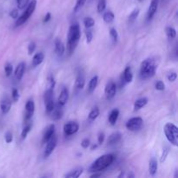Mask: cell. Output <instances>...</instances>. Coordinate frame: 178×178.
<instances>
[{
    "label": "cell",
    "mask_w": 178,
    "mask_h": 178,
    "mask_svg": "<svg viewBox=\"0 0 178 178\" xmlns=\"http://www.w3.org/2000/svg\"><path fill=\"white\" fill-rule=\"evenodd\" d=\"M80 37H81L80 26L78 23L73 24L69 29L68 37H67V50L69 52V55H71L74 52L75 49L79 42Z\"/></svg>",
    "instance_id": "6da1fadb"
},
{
    "label": "cell",
    "mask_w": 178,
    "mask_h": 178,
    "mask_svg": "<svg viewBox=\"0 0 178 178\" xmlns=\"http://www.w3.org/2000/svg\"><path fill=\"white\" fill-rule=\"evenodd\" d=\"M115 157L111 154H107L98 157L89 168V172H101L109 166H111L114 162Z\"/></svg>",
    "instance_id": "7a4b0ae2"
},
{
    "label": "cell",
    "mask_w": 178,
    "mask_h": 178,
    "mask_svg": "<svg viewBox=\"0 0 178 178\" xmlns=\"http://www.w3.org/2000/svg\"><path fill=\"white\" fill-rule=\"evenodd\" d=\"M157 65L156 61L152 58H147L143 60L140 68V77L142 79H147L155 76Z\"/></svg>",
    "instance_id": "3957f363"
},
{
    "label": "cell",
    "mask_w": 178,
    "mask_h": 178,
    "mask_svg": "<svg viewBox=\"0 0 178 178\" xmlns=\"http://www.w3.org/2000/svg\"><path fill=\"white\" fill-rule=\"evenodd\" d=\"M164 134L167 140L174 146H178V128L171 122H167L164 125Z\"/></svg>",
    "instance_id": "277c9868"
},
{
    "label": "cell",
    "mask_w": 178,
    "mask_h": 178,
    "mask_svg": "<svg viewBox=\"0 0 178 178\" xmlns=\"http://www.w3.org/2000/svg\"><path fill=\"white\" fill-rule=\"evenodd\" d=\"M36 6H37V0H32L30 4H27V7H26L24 12L16 20V26H21L30 19V17L32 15V13L36 9Z\"/></svg>",
    "instance_id": "5b68a950"
},
{
    "label": "cell",
    "mask_w": 178,
    "mask_h": 178,
    "mask_svg": "<svg viewBox=\"0 0 178 178\" xmlns=\"http://www.w3.org/2000/svg\"><path fill=\"white\" fill-rule=\"evenodd\" d=\"M54 89L48 88L45 93V104L46 112L50 114L53 111L55 107V103H54Z\"/></svg>",
    "instance_id": "8992f818"
},
{
    "label": "cell",
    "mask_w": 178,
    "mask_h": 178,
    "mask_svg": "<svg viewBox=\"0 0 178 178\" xmlns=\"http://www.w3.org/2000/svg\"><path fill=\"white\" fill-rule=\"evenodd\" d=\"M143 119L141 117H132L126 122V128L130 131H137L143 126Z\"/></svg>",
    "instance_id": "52a82bcc"
},
{
    "label": "cell",
    "mask_w": 178,
    "mask_h": 178,
    "mask_svg": "<svg viewBox=\"0 0 178 178\" xmlns=\"http://www.w3.org/2000/svg\"><path fill=\"white\" fill-rule=\"evenodd\" d=\"M46 147H45V153L44 156L45 157H48L51 155V153L53 152V150L56 148L57 143V138L56 137V135L54 134L51 138L49 139L48 141L46 142Z\"/></svg>",
    "instance_id": "ba28073f"
},
{
    "label": "cell",
    "mask_w": 178,
    "mask_h": 178,
    "mask_svg": "<svg viewBox=\"0 0 178 178\" xmlns=\"http://www.w3.org/2000/svg\"><path fill=\"white\" fill-rule=\"evenodd\" d=\"M79 130V125L76 122H69L64 124L63 126V133L66 137H70L74 135Z\"/></svg>",
    "instance_id": "9c48e42d"
},
{
    "label": "cell",
    "mask_w": 178,
    "mask_h": 178,
    "mask_svg": "<svg viewBox=\"0 0 178 178\" xmlns=\"http://www.w3.org/2000/svg\"><path fill=\"white\" fill-rule=\"evenodd\" d=\"M35 111V103L32 99H29L25 104V114H24V122H29Z\"/></svg>",
    "instance_id": "30bf717a"
},
{
    "label": "cell",
    "mask_w": 178,
    "mask_h": 178,
    "mask_svg": "<svg viewBox=\"0 0 178 178\" xmlns=\"http://www.w3.org/2000/svg\"><path fill=\"white\" fill-rule=\"evenodd\" d=\"M105 97L107 99H112L116 96V84L113 81H110L105 86L104 89Z\"/></svg>",
    "instance_id": "8fae6325"
},
{
    "label": "cell",
    "mask_w": 178,
    "mask_h": 178,
    "mask_svg": "<svg viewBox=\"0 0 178 178\" xmlns=\"http://www.w3.org/2000/svg\"><path fill=\"white\" fill-rule=\"evenodd\" d=\"M158 4H159V0H151L150 4L148 6V19L150 20L153 19V17L156 14V11H157V8H158Z\"/></svg>",
    "instance_id": "7c38bea8"
},
{
    "label": "cell",
    "mask_w": 178,
    "mask_h": 178,
    "mask_svg": "<svg viewBox=\"0 0 178 178\" xmlns=\"http://www.w3.org/2000/svg\"><path fill=\"white\" fill-rule=\"evenodd\" d=\"M50 114L51 116V118L53 119V120H55V121L61 119L63 114V110H62V106H60L58 104H57V105H55L53 111H52Z\"/></svg>",
    "instance_id": "4fadbf2b"
},
{
    "label": "cell",
    "mask_w": 178,
    "mask_h": 178,
    "mask_svg": "<svg viewBox=\"0 0 178 178\" xmlns=\"http://www.w3.org/2000/svg\"><path fill=\"white\" fill-rule=\"evenodd\" d=\"M11 107V100H10V98L7 97H4V98L2 99V101H1V103H0V109H1L2 112H3L4 114H7L8 112L10 111Z\"/></svg>",
    "instance_id": "5bb4252c"
},
{
    "label": "cell",
    "mask_w": 178,
    "mask_h": 178,
    "mask_svg": "<svg viewBox=\"0 0 178 178\" xmlns=\"http://www.w3.org/2000/svg\"><path fill=\"white\" fill-rule=\"evenodd\" d=\"M69 99V90L67 88H63L62 91L60 93L59 97H58V101L57 104H59L60 106H64L66 104L67 101Z\"/></svg>",
    "instance_id": "9a60e30c"
},
{
    "label": "cell",
    "mask_w": 178,
    "mask_h": 178,
    "mask_svg": "<svg viewBox=\"0 0 178 178\" xmlns=\"http://www.w3.org/2000/svg\"><path fill=\"white\" fill-rule=\"evenodd\" d=\"M122 139V134L120 132H115V133L111 134L107 140L108 145H114L118 143Z\"/></svg>",
    "instance_id": "2e32d148"
},
{
    "label": "cell",
    "mask_w": 178,
    "mask_h": 178,
    "mask_svg": "<svg viewBox=\"0 0 178 178\" xmlns=\"http://www.w3.org/2000/svg\"><path fill=\"white\" fill-rule=\"evenodd\" d=\"M24 71H25V63L22 62L17 66L15 70V78L18 79V81H20L22 79Z\"/></svg>",
    "instance_id": "e0dca14e"
},
{
    "label": "cell",
    "mask_w": 178,
    "mask_h": 178,
    "mask_svg": "<svg viewBox=\"0 0 178 178\" xmlns=\"http://www.w3.org/2000/svg\"><path fill=\"white\" fill-rule=\"evenodd\" d=\"M55 51L60 57L63 56L64 54V51H65V46L59 38H57L55 40Z\"/></svg>",
    "instance_id": "ac0fdd59"
},
{
    "label": "cell",
    "mask_w": 178,
    "mask_h": 178,
    "mask_svg": "<svg viewBox=\"0 0 178 178\" xmlns=\"http://www.w3.org/2000/svg\"><path fill=\"white\" fill-rule=\"evenodd\" d=\"M54 134H55V125H54V124H51V125L46 129L45 134H44V137H43V143H45L50 138H51Z\"/></svg>",
    "instance_id": "d6986e66"
},
{
    "label": "cell",
    "mask_w": 178,
    "mask_h": 178,
    "mask_svg": "<svg viewBox=\"0 0 178 178\" xmlns=\"http://www.w3.org/2000/svg\"><path fill=\"white\" fill-rule=\"evenodd\" d=\"M121 76H122L123 80L125 81L126 84L131 83L132 80H133V74H132V71H131V68L130 66H127L125 68V70L123 71Z\"/></svg>",
    "instance_id": "ffe728a7"
},
{
    "label": "cell",
    "mask_w": 178,
    "mask_h": 178,
    "mask_svg": "<svg viewBox=\"0 0 178 178\" xmlns=\"http://www.w3.org/2000/svg\"><path fill=\"white\" fill-rule=\"evenodd\" d=\"M45 59V55L43 52H37L34 55L33 58H32V63H31V65L32 67H37L38 66L39 64L43 63V61Z\"/></svg>",
    "instance_id": "44dd1931"
},
{
    "label": "cell",
    "mask_w": 178,
    "mask_h": 178,
    "mask_svg": "<svg viewBox=\"0 0 178 178\" xmlns=\"http://www.w3.org/2000/svg\"><path fill=\"white\" fill-rule=\"evenodd\" d=\"M148 104V98L146 97H142V98H139L138 100L135 102L134 104V111H139L140 109L143 108Z\"/></svg>",
    "instance_id": "7402d4cb"
},
{
    "label": "cell",
    "mask_w": 178,
    "mask_h": 178,
    "mask_svg": "<svg viewBox=\"0 0 178 178\" xmlns=\"http://www.w3.org/2000/svg\"><path fill=\"white\" fill-rule=\"evenodd\" d=\"M157 168H158V165H157V161H156L155 158H151L149 163H148V172H149V175H155L157 171Z\"/></svg>",
    "instance_id": "603a6c76"
},
{
    "label": "cell",
    "mask_w": 178,
    "mask_h": 178,
    "mask_svg": "<svg viewBox=\"0 0 178 178\" xmlns=\"http://www.w3.org/2000/svg\"><path fill=\"white\" fill-rule=\"evenodd\" d=\"M119 116V111L117 109H114L113 111H111V114L109 116V122L111 125H115L116 122L117 121Z\"/></svg>",
    "instance_id": "cb8c5ba5"
},
{
    "label": "cell",
    "mask_w": 178,
    "mask_h": 178,
    "mask_svg": "<svg viewBox=\"0 0 178 178\" xmlns=\"http://www.w3.org/2000/svg\"><path fill=\"white\" fill-rule=\"evenodd\" d=\"M97 84H98V77H97V76H95V77H93V78L90 79V81H89V87H88V92H89V94L94 92V90L97 88Z\"/></svg>",
    "instance_id": "d4e9b609"
},
{
    "label": "cell",
    "mask_w": 178,
    "mask_h": 178,
    "mask_svg": "<svg viewBox=\"0 0 178 178\" xmlns=\"http://www.w3.org/2000/svg\"><path fill=\"white\" fill-rule=\"evenodd\" d=\"M84 171V169L83 168H78L74 170H71V172H69L68 174H66L64 175V177L67 178H78L83 173Z\"/></svg>",
    "instance_id": "484cf974"
},
{
    "label": "cell",
    "mask_w": 178,
    "mask_h": 178,
    "mask_svg": "<svg viewBox=\"0 0 178 178\" xmlns=\"http://www.w3.org/2000/svg\"><path fill=\"white\" fill-rule=\"evenodd\" d=\"M84 85H85V78L84 77V75L79 74L76 79V86L78 89H82L84 88Z\"/></svg>",
    "instance_id": "4316f807"
},
{
    "label": "cell",
    "mask_w": 178,
    "mask_h": 178,
    "mask_svg": "<svg viewBox=\"0 0 178 178\" xmlns=\"http://www.w3.org/2000/svg\"><path fill=\"white\" fill-rule=\"evenodd\" d=\"M103 19H104V21L105 23L111 24V22H113V20L115 19V16H114V13H113L112 11H106V12L104 13Z\"/></svg>",
    "instance_id": "83f0119b"
},
{
    "label": "cell",
    "mask_w": 178,
    "mask_h": 178,
    "mask_svg": "<svg viewBox=\"0 0 178 178\" xmlns=\"http://www.w3.org/2000/svg\"><path fill=\"white\" fill-rule=\"evenodd\" d=\"M31 122H26L25 123V126L24 127V129H23L22 130V133H21V138H22V139L24 140V139H25L26 137H27V135L29 134V132L30 131V130H31Z\"/></svg>",
    "instance_id": "f1b7e54d"
},
{
    "label": "cell",
    "mask_w": 178,
    "mask_h": 178,
    "mask_svg": "<svg viewBox=\"0 0 178 178\" xmlns=\"http://www.w3.org/2000/svg\"><path fill=\"white\" fill-rule=\"evenodd\" d=\"M99 113H100V111H99V109H98V107H94L91 110V111L89 112V120H91V121H94L95 119L97 118V116H99Z\"/></svg>",
    "instance_id": "f546056e"
},
{
    "label": "cell",
    "mask_w": 178,
    "mask_h": 178,
    "mask_svg": "<svg viewBox=\"0 0 178 178\" xmlns=\"http://www.w3.org/2000/svg\"><path fill=\"white\" fill-rule=\"evenodd\" d=\"M166 35L169 39H174L176 37V30H175L173 27H167L166 28Z\"/></svg>",
    "instance_id": "4dcf8cb0"
},
{
    "label": "cell",
    "mask_w": 178,
    "mask_h": 178,
    "mask_svg": "<svg viewBox=\"0 0 178 178\" xmlns=\"http://www.w3.org/2000/svg\"><path fill=\"white\" fill-rule=\"evenodd\" d=\"M84 24L85 26L86 29H90L95 24V21H94V19L92 18L88 17V18H85L84 20Z\"/></svg>",
    "instance_id": "1f68e13d"
},
{
    "label": "cell",
    "mask_w": 178,
    "mask_h": 178,
    "mask_svg": "<svg viewBox=\"0 0 178 178\" xmlns=\"http://www.w3.org/2000/svg\"><path fill=\"white\" fill-rule=\"evenodd\" d=\"M138 15H139V9H135L131 13L130 15L129 16V22L130 24H132L136 21V19H138Z\"/></svg>",
    "instance_id": "d6a6232c"
},
{
    "label": "cell",
    "mask_w": 178,
    "mask_h": 178,
    "mask_svg": "<svg viewBox=\"0 0 178 178\" xmlns=\"http://www.w3.org/2000/svg\"><path fill=\"white\" fill-rule=\"evenodd\" d=\"M106 8V0H99L97 4V11L98 13H102Z\"/></svg>",
    "instance_id": "836d02e7"
},
{
    "label": "cell",
    "mask_w": 178,
    "mask_h": 178,
    "mask_svg": "<svg viewBox=\"0 0 178 178\" xmlns=\"http://www.w3.org/2000/svg\"><path fill=\"white\" fill-rule=\"evenodd\" d=\"M12 71H13V67H12V64L10 63H7L4 66V71H5V75L6 77H10L12 73Z\"/></svg>",
    "instance_id": "e575fe53"
},
{
    "label": "cell",
    "mask_w": 178,
    "mask_h": 178,
    "mask_svg": "<svg viewBox=\"0 0 178 178\" xmlns=\"http://www.w3.org/2000/svg\"><path fill=\"white\" fill-rule=\"evenodd\" d=\"M30 0H17V4H18V8L22 10L24 9L25 6H27V4L29 3Z\"/></svg>",
    "instance_id": "d590c367"
},
{
    "label": "cell",
    "mask_w": 178,
    "mask_h": 178,
    "mask_svg": "<svg viewBox=\"0 0 178 178\" xmlns=\"http://www.w3.org/2000/svg\"><path fill=\"white\" fill-rule=\"evenodd\" d=\"M169 152H170V148H169V147H165V148H163V153H162V156H161V159H160V162H161V163L165 162V160H166V158H167Z\"/></svg>",
    "instance_id": "8d00e7d4"
},
{
    "label": "cell",
    "mask_w": 178,
    "mask_h": 178,
    "mask_svg": "<svg viewBox=\"0 0 178 178\" xmlns=\"http://www.w3.org/2000/svg\"><path fill=\"white\" fill-rule=\"evenodd\" d=\"M85 2L86 0H78V2H77V4H76L74 7V12H78L84 6V4H85Z\"/></svg>",
    "instance_id": "74e56055"
},
{
    "label": "cell",
    "mask_w": 178,
    "mask_h": 178,
    "mask_svg": "<svg viewBox=\"0 0 178 178\" xmlns=\"http://www.w3.org/2000/svg\"><path fill=\"white\" fill-rule=\"evenodd\" d=\"M110 35H111L112 39L114 40V42H116V41H117V39H118V33H117V31H116L115 28H111V30H110Z\"/></svg>",
    "instance_id": "f35d334b"
},
{
    "label": "cell",
    "mask_w": 178,
    "mask_h": 178,
    "mask_svg": "<svg viewBox=\"0 0 178 178\" xmlns=\"http://www.w3.org/2000/svg\"><path fill=\"white\" fill-rule=\"evenodd\" d=\"M11 97H12V100L14 101V102H17V101L19 99V90L14 88V89H12V93H11Z\"/></svg>",
    "instance_id": "ab89813d"
},
{
    "label": "cell",
    "mask_w": 178,
    "mask_h": 178,
    "mask_svg": "<svg viewBox=\"0 0 178 178\" xmlns=\"http://www.w3.org/2000/svg\"><path fill=\"white\" fill-rule=\"evenodd\" d=\"M4 139H5V142L7 143H10L12 142L13 140V136H12V133H11V131H7L5 135H4Z\"/></svg>",
    "instance_id": "60d3db41"
},
{
    "label": "cell",
    "mask_w": 178,
    "mask_h": 178,
    "mask_svg": "<svg viewBox=\"0 0 178 178\" xmlns=\"http://www.w3.org/2000/svg\"><path fill=\"white\" fill-rule=\"evenodd\" d=\"M85 36H86V41H87V43L89 44L91 41H92V38H93V34H92V31L88 29V30H86L85 32Z\"/></svg>",
    "instance_id": "b9f144b4"
},
{
    "label": "cell",
    "mask_w": 178,
    "mask_h": 178,
    "mask_svg": "<svg viewBox=\"0 0 178 178\" xmlns=\"http://www.w3.org/2000/svg\"><path fill=\"white\" fill-rule=\"evenodd\" d=\"M155 88L157 90H163L165 89V85H164L163 81H157L156 83V84H155Z\"/></svg>",
    "instance_id": "7bdbcfd3"
},
{
    "label": "cell",
    "mask_w": 178,
    "mask_h": 178,
    "mask_svg": "<svg viewBox=\"0 0 178 178\" xmlns=\"http://www.w3.org/2000/svg\"><path fill=\"white\" fill-rule=\"evenodd\" d=\"M55 84H56V82H55V79L53 77H49L48 78V88H51V89H54L55 87Z\"/></svg>",
    "instance_id": "ee69618b"
},
{
    "label": "cell",
    "mask_w": 178,
    "mask_h": 178,
    "mask_svg": "<svg viewBox=\"0 0 178 178\" xmlns=\"http://www.w3.org/2000/svg\"><path fill=\"white\" fill-rule=\"evenodd\" d=\"M35 50H36V44L34 42H31L29 45V46H28V54L31 55L35 51Z\"/></svg>",
    "instance_id": "f6af8a7d"
},
{
    "label": "cell",
    "mask_w": 178,
    "mask_h": 178,
    "mask_svg": "<svg viewBox=\"0 0 178 178\" xmlns=\"http://www.w3.org/2000/svg\"><path fill=\"white\" fill-rule=\"evenodd\" d=\"M176 78H177V74H176L175 72L170 73L169 76H168V80H169L170 82H175Z\"/></svg>",
    "instance_id": "bcb514c9"
},
{
    "label": "cell",
    "mask_w": 178,
    "mask_h": 178,
    "mask_svg": "<svg viewBox=\"0 0 178 178\" xmlns=\"http://www.w3.org/2000/svg\"><path fill=\"white\" fill-rule=\"evenodd\" d=\"M89 144H90V142H89V140L88 139V138H85V139H84V140H83V141H82V143H81V146L84 148H88V147L89 146Z\"/></svg>",
    "instance_id": "7dc6e473"
},
{
    "label": "cell",
    "mask_w": 178,
    "mask_h": 178,
    "mask_svg": "<svg viewBox=\"0 0 178 178\" xmlns=\"http://www.w3.org/2000/svg\"><path fill=\"white\" fill-rule=\"evenodd\" d=\"M10 15L12 19H17L19 18V10H17V9H14V10H12L11 11V13H10Z\"/></svg>",
    "instance_id": "c3c4849f"
},
{
    "label": "cell",
    "mask_w": 178,
    "mask_h": 178,
    "mask_svg": "<svg viewBox=\"0 0 178 178\" xmlns=\"http://www.w3.org/2000/svg\"><path fill=\"white\" fill-rule=\"evenodd\" d=\"M104 138H105L104 133L100 132V133L98 134V138H97V140H98V144H102V143H104Z\"/></svg>",
    "instance_id": "681fc988"
},
{
    "label": "cell",
    "mask_w": 178,
    "mask_h": 178,
    "mask_svg": "<svg viewBox=\"0 0 178 178\" xmlns=\"http://www.w3.org/2000/svg\"><path fill=\"white\" fill-rule=\"evenodd\" d=\"M51 19V14L48 12V13H46V15H45V19H44V23H47L50 21V19Z\"/></svg>",
    "instance_id": "f907efd6"
},
{
    "label": "cell",
    "mask_w": 178,
    "mask_h": 178,
    "mask_svg": "<svg viewBox=\"0 0 178 178\" xmlns=\"http://www.w3.org/2000/svg\"><path fill=\"white\" fill-rule=\"evenodd\" d=\"M100 176H102V174H101L100 172H95L94 174L93 175H90V177L91 178H96V177H100Z\"/></svg>",
    "instance_id": "816d5d0a"
},
{
    "label": "cell",
    "mask_w": 178,
    "mask_h": 178,
    "mask_svg": "<svg viewBox=\"0 0 178 178\" xmlns=\"http://www.w3.org/2000/svg\"><path fill=\"white\" fill-rule=\"evenodd\" d=\"M97 146H98L97 144H93L92 146L90 147V149H91V150H94V149H96V148H97Z\"/></svg>",
    "instance_id": "f5cc1de1"
},
{
    "label": "cell",
    "mask_w": 178,
    "mask_h": 178,
    "mask_svg": "<svg viewBox=\"0 0 178 178\" xmlns=\"http://www.w3.org/2000/svg\"><path fill=\"white\" fill-rule=\"evenodd\" d=\"M128 177H135V175L133 173H129L128 175Z\"/></svg>",
    "instance_id": "db71d44e"
}]
</instances>
